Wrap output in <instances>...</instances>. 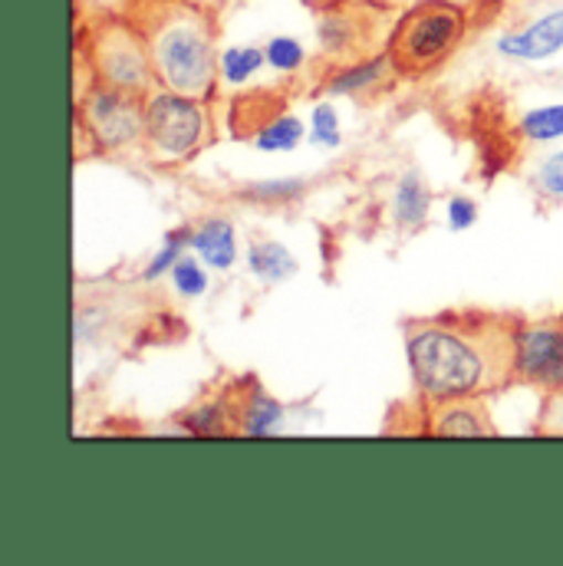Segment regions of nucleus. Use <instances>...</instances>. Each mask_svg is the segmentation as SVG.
<instances>
[{"label":"nucleus","instance_id":"nucleus-15","mask_svg":"<svg viewBox=\"0 0 563 566\" xmlns=\"http://www.w3.org/2000/svg\"><path fill=\"white\" fill-rule=\"evenodd\" d=\"M438 434H455V438H471V434H491V422L478 412V406H451L438 422Z\"/></svg>","mask_w":563,"mask_h":566},{"label":"nucleus","instance_id":"nucleus-18","mask_svg":"<svg viewBox=\"0 0 563 566\" xmlns=\"http://www.w3.org/2000/svg\"><path fill=\"white\" fill-rule=\"evenodd\" d=\"M356 40V20L353 13H326L320 20V43L326 53H350Z\"/></svg>","mask_w":563,"mask_h":566},{"label":"nucleus","instance_id":"nucleus-4","mask_svg":"<svg viewBox=\"0 0 563 566\" xmlns=\"http://www.w3.org/2000/svg\"><path fill=\"white\" fill-rule=\"evenodd\" d=\"M90 60H93V70L103 86H116V90L142 96V93H148V86L155 80L145 36H139L126 23H103L100 33L93 36Z\"/></svg>","mask_w":563,"mask_h":566},{"label":"nucleus","instance_id":"nucleus-11","mask_svg":"<svg viewBox=\"0 0 563 566\" xmlns=\"http://www.w3.org/2000/svg\"><path fill=\"white\" fill-rule=\"evenodd\" d=\"M393 70V60L389 53H379L373 60H363L356 66H343L330 83H326V93L330 96H350V93H363L376 83H383V76Z\"/></svg>","mask_w":563,"mask_h":566},{"label":"nucleus","instance_id":"nucleus-17","mask_svg":"<svg viewBox=\"0 0 563 566\" xmlns=\"http://www.w3.org/2000/svg\"><path fill=\"white\" fill-rule=\"evenodd\" d=\"M300 139H303V123L296 116H274V123L254 136L261 151H290L300 145Z\"/></svg>","mask_w":563,"mask_h":566},{"label":"nucleus","instance_id":"nucleus-24","mask_svg":"<svg viewBox=\"0 0 563 566\" xmlns=\"http://www.w3.org/2000/svg\"><path fill=\"white\" fill-rule=\"evenodd\" d=\"M310 139H313V145H323V148H336L340 145V119H336V109L330 103H320L313 109Z\"/></svg>","mask_w":563,"mask_h":566},{"label":"nucleus","instance_id":"nucleus-22","mask_svg":"<svg viewBox=\"0 0 563 566\" xmlns=\"http://www.w3.org/2000/svg\"><path fill=\"white\" fill-rule=\"evenodd\" d=\"M534 188L551 198V201H563V151L548 155L538 168H534Z\"/></svg>","mask_w":563,"mask_h":566},{"label":"nucleus","instance_id":"nucleus-13","mask_svg":"<svg viewBox=\"0 0 563 566\" xmlns=\"http://www.w3.org/2000/svg\"><path fill=\"white\" fill-rule=\"evenodd\" d=\"M264 63H268V53L261 46H231L218 56V76L228 86H244Z\"/></svg>","mask_w":563,"mask_h":566},{"label":"nucleus","instance_id":"nucleus-25","mask_svg":"<svg viewBox=\"0 0 563 566\" xmlns=\"http://www.w3.org/2000/svg\"><path fill=\"white\" fill-rule=\"evenodd\" d=\"M185 424L191 428V431H198V434H221L228 422H225V416H221V409L218 406H201L198 412H191Z\"/></svg>","mask_w":563,"mask_h":566},{"label":"nucleus","instance_id":"nucleus-26","mask_svg":"<svg viewBox=\"0 0 563 566\" xmlns=\"http://www.w3.org/2000/svg\"><path fill=\"white\" fill-rule=\"evenodd\" d=\"M475 221H478V205L475 201H468L461 195L448 201V224H451V231H468Z\"/></svg>","mask_w":563,"mask_h":566},{"label":"nucleus","instance_id":"nucleus-3","mask_svg":"<svg viewBox=\"0 0 563 566\" xmlns=\"http://www.w3.org/2000/svg\"><path fill=\"white\" fill-rule=\"evenodd\" d=\"M468 17L451 0H423L396 20L389 36L393 70L403 76H425L438 70L465 40Z\"/></svg>","mask_w":563,"mask_h":566},{"label":"nucleus","instance_id":"nucleus-1","mask_svg":"<svg viewBox=\"0 0 563 566\" xmlns=\"http://www.w3.org/2000/svg\"><path fill=\"white\" fill-rule=\"evenodd\" d=\"M409 366L431 402H461L514 373V333L498 326L423 323L409 333Z\"/></svg>","mask_w":563,"mask_h":566},{"label":"nucleus","instance_id":"nucleus-8","mask_svg":"<svg viewBox=\"0 0 563 566\" xmlns=\"http://www.w3.org/2000/svg\"><path fill=\"white\" fill-rule=\"evenodd\" d=\"M563 50V7L538 17L534 23L504 33L498 40V53L508 60H524V63H538V60H551L554 53Z\"/></svg>","mask_w":563,"mask_h":566},{"label":"nucleus","instance_id":"nucleus-6","mask_svg":"<svg viewBox=\"0 0 563 566\" xmlns=\"http://www.w3.org/2000/svg\"><path fill=\"white\" fill-rule=\"evenodd\" d=\"M83 123L103 148H126L145 136V99L100 83V90H93L83 99Z\"/></svg>","mask_w":563,"mask_h":566},{"label":"nucleus","instance_id":"nucleus-5","mask_svg":"<svg viewBox=\"0 0 563 566\" xmlns=\"http://www.w3.org/2000/svg\"><path fill=\"white\" fill-rule=\"evenodd\" d=\"M208 133L201 99L181 93H152L145 96V139L161 158L191 155Z\"/></svg>","mask_w":563,"mask_h":566},{"label":"nucleus","instance_id":"nucleus-10","mask_svg":"<svg viewBox=\"0 0 563 566\" xmlns=\"http://www.w3.org/2000/svg\"><path fill=\"white\" fill-rule=\"evenodd\" d=\"M428 208H431V191L423 181L419 171H406L396 185L393 195V214L406 231H416L428 221Z\"/></svg>","mask_w":563,"mask_h":566},{"label":"nucleus","instance_id":"nucleus-2","mask_svg":"<svg viewBox=\"0 0 563 566\" xmlns=\"http://www.w3.org/2000/svg\"><path fill=\"white\" fill-rule=\"evenodd\" d=\"M155 80L181 96L205 99L218 76L215 27L208 13L188 3L165 7L145 30Z\"/></svg>","mask_w":563,"mask_h":566},{"label":"nucleus","instance_id":"nucleus-19","mask_svg":"<svg viewBox=\"0 0 563 566\" xmlns=\"http://www.w3.org/2000/svg\"><path fill=\"white\" fill-rule=\"evenodd\" d=\"M303 191H306L303 178H281V181H254V185H248L244 198L258 201V205H283V201L303 198Z\"/></svg>","mask_w":563,"mask_h":566},{"label":"nucleus","instance_id":"nucleus-16","mask_svg":"<svg viewBox=\"0 0 563 566\" xmlns=\"http://www.w3.org/2000/svg\"><path fill=\"white\" fill-rule=\"evenodd\" d=\"M521 133L531 142L563 139V106H538L521 116Z\"/></svg>","mask_w":563,"mask_h":566},{"label":"nucleus","instance_id":"nucleus-20","mask_svg":"<svg viewBox=\"0 0 563 566\" xmlns=\"http://www.w3.org/2000/svg\"><path fill=\"white\" fill-rule=\"evenodd\" d=\"M185 248H191V231L181 228V231H171L165 238V244L158 248V254L152 258V264L142 271V281H158L165 271H171L181 258H185Z\"/></svg>","mask_w":563,"mask_h":566},{"label":"nucleus","instance_id":"nucleus-7","mask_svg":"<svg viewBox=\"0 0 563 566\" xmlns=\"http://www.w3.org/2000/svg\"><path fill=\"white\" fill-rule=\"evenodd\" d=\"M514 376L544 389H563L561 326H524L514 333Z\"/></svg>","mask_w":563,"mask_h":566},{"label":"nucleus","instance_id":"nucleus-21","mask_svg":"<svg viewBox=\"0 0 563 566\" xmlns=\"http://www.w3.org/2000/svg\"><path fill=\"white\" fill-rule=\"evenodd\" d=\"M264 53H268V66L281 70V73L300 70L303 60H306V50H303L300 40H293V36H271L268 46H264Z\"/></svg>","mask_w":563,"mask_h":566},{"label":"nucleus","instance_id":"nucleus-12","mask_svg":"<svg viewBox=\"0 0 563 566\" xmlns=\"http://www.w3.org/2000/svg\"><path fill=\"white\" fill-rule=\"evenodd\" d=\"M248 268H251V274L258 281L268 283H281L300 271L296 261H293V254L283 244H278V241H264V244L258 241V244H251L248 248Z\"/></svg>","mask_w":563,"mask_h":566},{"label":"nucleus","instance_id":"nucleus-9","mask_svg":"<svg viewBox=\"0 0 563 566\" xmlns=\"http://www.w3.org/2000/svg\"><path fill=\"white\" fill-rule=\"evenodd\" d=\"M191 251L211 271H228L238 261L234 224H228L225 218H208L198 231H191Z\"/></svg>","mask_w":563,"mask_h":566},{"label":"nucleus","instance_id":"nucleus-14","mask_svg":"<svg viewBox=\"0 0 563 566\" xmlns=\"http://www.w3.org/2000/svg\"><path fill=\"white\" fill-rule=\"evenodd\" d=\"M244 431L261 438V434H274L283 424V406L278 399H271L264 389H254L251 399L244 402Z\"/></svg>","mask_w":563,"mask_h":566},{"label":"nucleus","instance_id":"nucleus-27","mask_svg":"<svg viewBox=\"0 0 563 566\" xmlns=\"http://www.w3.org/2000/svg\"><path fill=\"white\" fill-rule=\"evenodd\" d=\"M551 424H554L557 431H563V389H561V396L551 402Z\"/></svg>","mask_w":563,"mask_h":566},{"label":"nucleus","instance_id":"nucleus-23","mask_svg":"<svg viewBox=\"0 0 563 566\" xmlns=\"http://www.w3.org/2000/svg\"><path fill=\"white\" fill-rule=\"evenodd\" d=\"M171 281H175V290H178L181 296H201V293L208 290V274H205V268H201L195 258H188V254L171 268Z\"/></svg>","mask_w":563,"mask_h":566}]
</instances>
